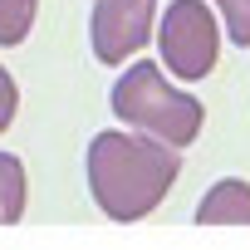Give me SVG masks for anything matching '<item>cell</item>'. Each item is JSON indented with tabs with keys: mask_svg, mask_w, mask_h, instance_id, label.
I'll list each match as a JSON object with an SVG mask.
<instances>
[{
	"mask_svg": "<svg viewBox=\"0 0 250 250\" xmlns=\"http://www.w3.org/2000/svg\"><path fill=\"white\" fill-rule=\"evenodd\" d=\"M177 147L147 133H98L88 143V191L108 221H143L177 187Z\"/></svg>",
	"mask_w": 250,
	"mask_h": 250,
	"instance_id": "cell-1",
	"label": "cell"
},
{
	"mask_svg": "<svg viewBox=\"0 0 250 250\" xmlns=\"http://www.w3.org/2000/svg\"><path fill=\"white\" fill-rule=\"evenodd\" d=\"M108 103H113L118 123H128V128H138V133H147V138L172 143L177 152L201 138V123H206L201 98L187 93L182 83H172L152 59H138V64L123 69V79L113 83Z\"/></svg>",
	"mask_w": 250,
	"mask_h": 250,
	"instance_id": "cell-2",
	"label": "cell"
},
{
	"mask_svg": "<svg viewBox=\"0 0 250 250\" xmlns=\"http://www.w3.org/2000/svg\"><path fill=\"white\" fill-rule=\"evenodd\" d=\"M157 49H162V69L182 83H196L216 69L221 54V25L216 10H206L201 0H172L162 25H157Z\"/></svg>",
	"mask_w": 250,
	"mask_h": 250,
	"instance_id": "cell-3",
	"label": "cell"
},
{
	"mask_svg": "<svg viewBox=\"0 0 250 250\" xmlns=\"http://www.w3.org/2000/svg\"><path fill=\"white\" fill-rule=\"evenodd\" d=\"M157 30V0H93L88 15V44L93 59L103 64H123L147 49Z\"/></svg>",
	"mask_w": 250,
	"mask_h": 250,
	"instance_id": "cell-4",
	"label": "cell"
},
{
	"mask_svg": "<svg viewBox=\"0 0 250 250\" xmlns=\"http://www.w3.org/2000/svg\"><path fill=\"white\" fill-rule=\"evenodd\" d=\"M196 226H250V182H216L196 206Z\"/></svg>",
	"mask_w": 250,
	"mask_h": 250,
	"instance_id": "cell-5",
	"label": "cell"
},
{
	"mask_svg": "<svg viewBox=\"0 0 250 250\" xmlns=\"http://www.w3.org/2000/svg\"><path fill=\"white\" fill-rule=\"evenodd\" d=\"M25 196H30V182H25L20 157L0 152V226H15L25 216Z\"/></svg>",
	"mask_w": 250,
	"mask_h": 250,
	"instance_id": "cell-6",
	"label": "cell"
},
{
	"mask_svg": "<svg viewBox=\"0 0 250 250\" xmlns=\"http://www.w3.org/2000/svg\"><path fill=\"white\" fill-rule=\"evenodd\" d=\"M35 10H40V0H0V49H15L30 40Z\"/></svg>",
	"mask_w": 250,
	"mask_h": 250,
	"instance_id": "cell-7",
	"label": "cell"
},
{
	"mask_svg": "<svg viewBox=\"0 0 250 250\" xmlns=\"http://www.w3.org/2000/svg\"><path fill=\"white\" fill-rule=\"evenodd\" d=\"M216 15L235 49H250V0H216Z\"/></svg>",
	"mask_w": 250,
	"mask_h": 250,
	"instance_id": "cell-8",
	"label": "cell"
},
{
	"mask_svg": "<svg viewBox=\"0 0 250 250\" xmlns=\"http://www.w3.org/2000/svg\"><path fill=\"white\" fill-rule=\"evenodd\" d=\"M15 108H20V93H15V79H10V69L0 64V133L15 123Z\"/></svg>",
	"mask_w": 250,
	"mask_h": 250,
	"instance_id": "cell-9",
	"label": "cell"
}]
</instances>
